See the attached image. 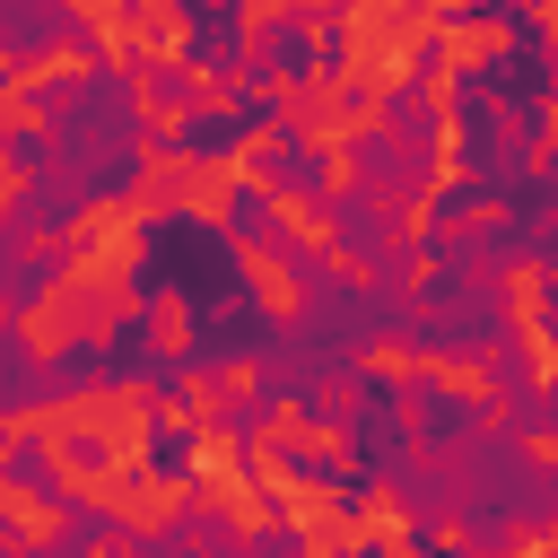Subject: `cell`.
<instances>
[{
    "instance_id": "cell-5",
    "label": "cell",
    "mask_w": 558,
    "mask_h": 558,
    "mask_svg": "<svg viewBox=\"0 0 558 558\" xmlns=\"http://www.w3.org/2000/svg\"><path fill=\"white\" fill-rule=\"evenodd\" d=\"M244 279H253V296L288 323V314H305V279H296V262L279 253V244H244Z\"/></svg>"
},
{
    "instance_id": "cell-1",
    "label": "cell",
    "mask_w": 558,
    "mask_h": 558,
    "mask_svg": "<svg viewBox=\"0 0 558 558\" xmlns=\"http://www.w3.org/2000/svg\"><path fill=\"white\" fill-rule=\"evenodd\" d=\"M131 270H113V262H87V253H70L52 279H44V296L26 305V357H61V349H78V340H105L122 314H131V288H122Z\"/></svg>"
},
{
    "instance_id": "cell-10",
    "label": "cell",
    "mask_w": 558,
    "mask_h": 558,
    "mask_svg": "<svg viewBox=\"0 0 558 558\" xmlns=\"http://www.w3.org/2000/svg\"><path fill=\"white\" fill-rule=\"evenodd\" d=\"M192 113H235V78H209V70H192Z\"/></svg>"
},
{
    "instance_id": "cell-8",
    "label": "cell",
    "mask_w": 558,
    "mask_h": 558,
    "mask_svg": "<svg viewBox=\"0 0 558 558\" xmlns=\"http://www.w3.org/2000/svg\"><path fill=\"white\" fill-rule=\"evenodd\" d=\"M541 296H549V270L541 262H514L506 270V314L523 323V340H541Z\"/></svg>"
},
{
    "instance_id": "cell-6",
    "label": "cell",
    "mask_w": 558,
    "mask_h": 558,
    "mask_svg": "<svg viewBox=\"0 0 558 558\" xmlns=\"http://www.w3.org/2000/svg\"><path fill=\"white\" fill-rule=\"evenodd\" d=\"M480 52H506V17H453V26H445V52H436V70L453 78V70H471Z\"/></svg>"
},
{
    "instance_id": "cell-14",
    "label": "cell",
    "mask_w": 558,
    "mask_h": 558,
    "mask_svg": "<svg viewBox=\"0 0 558 558\" xmlns=\"http://www.w3.org/2000/svg\"><path fill=\"white\" fill-rule=\"evenodd\" d=\"M418 9H427V17H453V9H471V0H418Z\"/></svg>"
},
{
    "instance_id": "cell-4",
    "label": "cell",
    "mask_w": 558,
    "mask_h": 558,
    "mask_svg": "<svg viewBox=\"0 0 558 558\" xmlns=\"http://www.w3.org/2000/svg\"><path fill=\"white\" fill-rule=\"evenodd\" d=\"M183 506H192V488H183V480L131 471V480H122V497H113V523H122V532H166Z\"/></svg>"
},
{
    "instance_id": "cell-13",
    "label": "cell",
    "mask_w": 558,
    "mask_h": 558,
    "mask_svg": "<svg viewBox=\"0 0 558 558\" xmlns=\"http://www.w3.org/2000/svg\"><path fill=\"white\" fill-rule=\"evenodd\" d=\"M532 462H558V436H532Z\"/></svg>"
},
{
    "instance_id": "cell-7",
    "label": "cell",
    "mask_w": 558,
    "mask_h": 558,
    "mask_svg": "<svg viewBox=\"0 0 558 558\" xmlns=\"http://www.w3.org/2000/svg\"><path fill=\"white\" fill-rule=\"evenodd\" d=\"M87 70H96V44H52V52H35L9 87H78Z\"/></svg>"
},
{
    "instance_id": "cell-9",
    "label": "cell",
    "mask_w": 558,
    "mask_h": 558,
    "mask_svg": "<svg viewBox=\"0 0 558 558\" xmlns=\"http://www.w3.org/2000/svg\"><path fill=\"white\" fill-rule=\"evenodd\" d=\"M366 375H418V349L384 331V340H366Z\"/></svg>"
},
{
    "instance_id": "cell-2",
    "label": "cell",
    "mask_w": 558,
    "mask_h": 558,
    "mask_svg": "<svg viewBox=\"0 0 558 558\" xmlns=\"http://www.w3.org/2000/svg\"><path fill=\"white\" fill-rule=\"evenodd\" d=\"M427 9L418 0H349V26H340V78L357 87V96H392V87H410V70H418V44H427Z\"/></svg>"
},
{
    "instance_id": "cell-3",
    "label": "cell",
    "mask_w": 558,
    "mask_h": 558,
    "mask_svg": "<svg viewBox=\"0 0 558 558\" xmlns=\"http://www.w3.org/2000/svg\"><path fill=\"white\" fill-rule=\"evenodd\" d=\"M262 209H270V227L288 235V244H305V253H340V227H331V209L314 201V192H288V183H262Z\"/></svg>"
},
{
    "instance_id": "cell-12",
    "label": "cell",
    "mask_w": 558,
    "mask_h": 558,
    "mask_svg": "<svg viewBox=\"0 0 558 558\" xmlns=\"http://www.w3.org/2000/svg\"><path fill=\"white\" fill-rule=\"evenodd\" d=\"M17 192H26V166H17V157H0V218H9V201H17Z\"/></svg>"
},
{
    "instance_id": "cell-11",
    "label": "cell",
    "mask_w": 558,
    "mask_h": 558,
    "mask_svg": "<svg viewBox=\"0 0 558 558\" xmlns=\"http://www.w3.org/2000/svg\"><path fill=\"white\" fill-rule=\"evenodd\" d=\"M192 340V314L183 305H157V349H183Z\"/></svg>"
}]
</instances>
